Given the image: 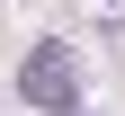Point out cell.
<instances>
[{"instance_id":"obj_1","label":"cell","mask_w":125,"mask_h":116,"mask_svg":"<svg viewBox=\"0 0 125 116\" xmlns=\"http://www.w3.org/2000/svg\"><path fill=\"white\" fill-rule=\"evenodd\" d=\"M18 89L36 98V107H54V116H72V98H81V63H72V45H27V63H18Z\"/></svg>"}]
</instances>
